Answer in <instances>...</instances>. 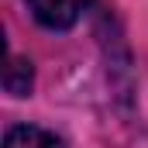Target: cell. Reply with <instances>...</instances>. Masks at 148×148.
<instances>
[{"label":"cell","mask_w":148,"mask_h":148,"mask_svg":"<svg viewBox=\"0 0 148 148\" xmlns=\"http://www.w3.org/2000/svg\"><path fill=\"white\" fill-rule=\"evenodd\" d=\"M28 10L35 14V21L48 31H66L79 21V10L83 3L79 0H24Z\"/></svg>","instance_id":"obj_1"},{"label":"cell","mask_w":148,"mask_h":148,"mask_svg":"<svg viewBox=\"0 0 148 148\" xmlns=\"http://www.w3.org/2000/svg\"><path fill=\"white\" fill-rule=\"evenodd\" d=\"M3 148H66L62 138H55L52 131L35 127V124H17L3 134Z\"/></svg>","instance_id":"obj_2"},{"label":"cell","mask_w":148,"mask_h":148,"mask_svg":"<svg viewBox=\"0 0 148 148\" xmlns=\"http://www.w3.org/2000/svg\"><path fill=\"white\" fill-rule=\"evenodd\" d=\"M3 86H7V93H14V97L31 93V62L10 55V62H7V69H3Z\"/></svg>","instance_id":"obj_3"}]
</instances>
